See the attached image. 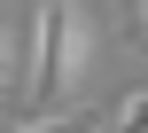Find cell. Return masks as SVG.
Listing matches in <instances>:
<instances>
[{"label": "cell", "mask_w": 148, "mask_h": 133, "mask_svg": "<svg viewBox=\"0 0 148 133\" xmlns=\"http://www.w3.org/2000/svg\"><path fill=\"white\" fill-rule=\"evenodd\" d=\"M94 55V24L78 0H39L31 8V39H23V110H62V94L78 86Z\"/></svg>", "instance_id": "6da1fadb"}, {"label": "cell", "mask_w": 148, "mask_h": 133, "mask_svg": "<svg viewBox=\"0 0 148 133\" xmlns=\"http://www.w3.org/2000/svg\"><path fill=\"white\" fill-rule=\"evenodd\" d=\"M16 133H109V118H94V110H31Z\"/></svg>", "instance_id": "7a4b0ae2"}, {"label": "cell", "mask_w": 148, "mask_h": 133, "mask_svg": "<svg viewBox=\"0 0 148 133\" xmlns=\"http://www.w3.org/2000/svg\"><path fill=\"white\" fill-rule=\"evenodd\" d=\"M109 133H148V86L117 94V110H109Z\"/></svg>", "instance_id": "3957f363"}, {"label": "cell", "mask_w": 148, "mask_h": 133, "mask_svg": "<svg viewBox=\"0 0 148 133\" xmlns=\"http://www.w3.org/2000/svg\"><path fill=\"white\" fill-rule=\"evenodd\" d=\"M133 31H140V39H148V0H133Z\"/></svg>", "instance_id": "277c9868"}, {"label": "cell", "mask_w": 148, "mask_h": 133, "mask_svg": "<svg viewBox=\"0 0 148 133\" xmlns=\"http://www.w3.org/2000/svg\"><path fill=\"white\" fill-rule=\"evenodd\" d=\"M0 78H16V63H8V47H0Z\"/></svg>", "instance_id": "5b68a950"}]
</instances>
